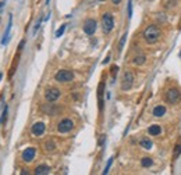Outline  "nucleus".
<instances>
[{"mask_svg":"<svg viewBox=\"0 0 181 175\" xmlns=\"http://www.w3.org/2000/svg\"><path fill=\"white\" fill-rule=\"evenodd\" d=\"M160 36H162V31L159 29V27H156V25H149V27H146V29L144 31V39H145V42L149 44L156 43V42L160 39Z\"/></svg>","mask_w":181,"mask_h":175,"instance_id":"1","label":"nucleus"},{"mask_svg":"<svg viewBox=\"0 0 181 175\" xmlns=\"http://www.w3.org/2000/svg\"><path fill=\"white\" fill-rule=\"evenodd\" d=\"M164 99H166V102L170 103V104H175V103H178L181 100V93L178 89L171 88L164 93Z\"/></svg>","mask_w":181,"mask_h":175,"instance_id":"2","label":"nucleus"},{"mask_svg":"<svg viewBox=\"0 0 181 175\" xmlns=\"http://www.w3.org/2000/svg\"><path fill=\"white\" fill-rule=\"evenodd\" d=\"M113 27H114L113 15H111L110 13H105L102 15V28H103V32H105V33L111 32Z\"/></svg>","mask_w":181,"mask_h":175,"instance_id":"3","label":"nucleus"},{"mask_svg":"<svg viewBox=\"0 0 181 175\" xmlns=\"http://www.w3.org/2000/svg\"><path fill=\"white\" fill-rule=\"evenodd\" d=\"M54 79L57 82H70V81L74 79V72L68 71V69H60L54 75Z\"/></svg>","mask_w":181,"mask_h":175,"instance_id":"4","label":"nucleus"},{"mask_svg":"<svg viewBox=\"0 0 181 175\" xmlns=\"http://www.w3.org/2000/svg\"><path fill=\"white\" fill-rule=\"evenodd\" d=\"M72 128H74V122H72L70 118L61 119V121L58 122V125H57V131H58L60 133H67V132H70Z\"/></svg>","mask_w":181,"mask_h":175,"instance_id":"5","label":"nucleus"},{"mask_svg":"<svg viewBox=\"0 0 181 175\" xmlns=\"http://www.w3.org/2000/svg\"><path fill=\"white\" fill-rule=\"evenodd\" d=\"M132 82H134V74L131 71H125L121 79V89L123 90H128L132 86Z\"/></svg>","mask_w":181,"mask_h":175,"instance_id":"6","label":"nucleus"},{"mask_svg":"<svg viewBox=\"0 0 181 175\" xmlns=\"http://www.w3.org/2000/svg\"><path fill=\"white\" fill-rule=\"evenodd\" d=\"M60 94H61V92L58 90L57 88H49L45 92V99L52 103V102H56V100L60 97Z\"/></svg>","mask_w":181,"mask_h":175,"instance_id":"7","label":"nucleus"},{"mask_svg":"<svg viewBox=\"0 0 181 175\" xmlns=\"http://www.w3.org/2000/svg\"><path fill=\"white\" fill-rule=\"evenodd\" d=\"M96 21H95L93 18H88L85 22H84V32L86 33V35H93L95 32H96Z\"/></svg>","mask_w":181,"mask_h":175,"instance_id":"8","label":"nucleus"},{"mask_svg":"<svg viewBox=\"0 0 181 175\" xmlns=\"http://www.w3.org/2000/svg\"><path fill=\"white\" fill-rule=\"evenodd\" d=\"M35 154H36V149L35 147H28L22 152L21 154V158L25 161V163H31V161L35 158Z\"/></svg>","mask_w":181,"mask_h":175,"instance_id":"9","label":"nucleus"},{"mask_svg":"<svg viewBox=\"0 0 181 175\" xmlns=\"http://www.w3.org/2000/svg\"><path fill=\"white\" fill-rule=\"evenodd\" d=\"M45 129H46V127H45L43 122H35V124L32 125V133L35 136H41L45 133Z\"/></svg>","mask_w":181,"mask_h":175,"instance_id":"10","label":"nucleus"},{"mask_svg":"<svg viewBox=\"0 0 181 175\" xmlns=\"http://www.w3.org/2000/svg\"><path fill=\"white\" fill-rule=\"evenodd\" d=\"M11 24H13V17L10 15V18H8L7 29H6V33H4V36H3V39H2V44H6V43H7L8 36H10V31H11Z\"/></svg>","mask_w":181,"mask_h":175,"instance_id":"11","label":"nucleus"},{"mask_svg":"<svg viewBox=\"0 0 181 175\" xmlns=\"http://www.w3.org/2000/svg\"><path fill=\"white\" fill-rule=\"evenodd\" d=\"M50 172V167L49 165H38L35 168V174L36 175H47Z\"/></svg>","mask_w":181,"mask_h":175,"instance_id":"12","label":"nucleus"},{"mask_svg":"<svg viewBox=\"0 0 181 175\" xmlns=\"http://www.w3.org/2000/svg\"><path fill=\"white\" fill-rule=\"evenodd\" d=\"M162 132V128L160 125H150L149 128H148V133L152 136H156V135H160Z\"/></svg>","mask_w":181,"mask_h":175,"instance_id":"13","label":"nucleus"},{"mask_svg":"<svg viewBox=\"0 0 181 175\" xmlns=\"http://www.w3.org/2000/svg\"><path fill=\"white\" fill-rule=\"evenodd\" d=\"M164 114H166V107L164 106H156L155 108H153V115L155 117H163Z\"/></svg>","mask_w":181,"mask_h":175,"instance_id":"14","label":"nucleus"},{"mask_svg":"<svg viewBox=\"0 0 181 175\" xmlns=\"http://www.w3.org/2000/svg\"><path fill=\"white\" fill-rule=\"evenodd\" d=\"M178 0H162V4H163L164 8H167V10H171V8H174L175 6H177Z\"/></svg>","mask_w":181,"mask_h":175,"instance_id":"15","label":"nucleus"},{"mask_svg":"<svg viewBox=\"0 0 181 175\" xmlns=\"http://www.w3.org/2000/svg\"><path fill=\"white\" fill-rule=\"evenodd\" d=\"M139 144H141L145 150H150V149H152V140H150L149 138H142L141 140H139Z\"/></svg>","mask_w":181,"mask_h":175,"instance_id":"16","label":"nucleus"},{"mask_svg":"<svg viewBox=\"0 0 181 175\" xmlns=\"http://www.w3.org/2000/svg\"><path fill=\"white\" fill-rule=\"evenodd\" d=\"M103 88H105V85H103V82L99 85V89H97V99H99V110L102 111V108H103V99H102V96H103Z\"/></svg>","mask_w":181,"mask_h":175,"instance_id":"17","label":"nucleus"},{"mask_svg":"<svg viewBox=\"0 0 181 175\" xmlns=\"http://www.w3.org/2000/svg\"><path fill=\"white\" fill-rule=\"evenodd\" d=\"M145 60H146V57H145L144 54H139V56H135L132 60V64H135V65H142V64L145 63Z\"/></svg>","mask_w":181,"mask_h":175,"instance_id":"18","label":"nucleus"},{"mask_svg":"<svg viewBox=\"0 0 181 175\" xmlns=\"http://www.w3.org/2000/svg\"><path fill=\"white\" fill-rule=\"evenodd\" d=\"M152 164H153V160L150 157H144L141 160V165L144 167V168H148V167H152Z\"/></svg>","mask_w":181,"mask_h":175,"instance_id":"19","label":"nucleus"},{"mask_svg":"<svg viewBox=\"0 0 181 175\" xmlns=\"http://www.w3.org/2000/svg\"><path fill=\"white\" fill-rule=\"evenodd\" d=\"M181 154V142H178L177 144H175V147H174V152H173V158H178V156Z\"/></svg>","mask_w":181,"mask_h":175,"instance_id":"20","label":"nucleus"},{"mask_svg":"<svg viewBox=\"0 0 181 175\" xmlns=\"http://www.w3.org/2000/svg\"><path fill=\"white\" fill-rule=\"evenodd\" d=\"M45 149H46L47 152H53V150L56 149V146H54V143H53L52 140H47L46 143H45Z\"/></svg>","mask_w":181,"mask_h":175,"instance_id":"21","label":"nucleus"},{"mask_svg":"<svg viewBox=\"0 0 181 175\" xmlns=\"http://www.w3.org/2000/svg\"><path fill=\"white\" fill-rule=\"evenodd\" d=\"M64 31H66V25H61V27L57 29V32H56V38H60V36L64 33Z\"/></svg>","mask_w":181,"mask_h":175,"instance_id":"22","label":"nucleus"},{"mask_svg":"<svg viewBox=\"0 0 181 175\" xmlns=\"http://www.w3.org/2000/svg\"><path fill=\"white\" fill-rule=\"evenodd\" d=\"M6 118H7V107H4L3 115H2V118H0V124H4V122H6Z\"/></svg>","mask_w":181,"mask_h":175,"instance_id":"23","label":"nucleus"},{"mask_svg":"<svg viewBox=\"0 0 181 175\" xmlns=\"http://www.w3.org/2000/svg\"><path fill=\"white\" fill-rule=\"evenodd\" d=\"M111 163H113V157H111V158H109V163H107V165H106V168H105V171H103V174H107V172H109V169H110Z\"/></svg>","mask_w":181,"mask_h":175,"instance_id":"24","label":"nucleus"},{"mask_svg":"<svg viewBox=\"0 0 181 175\" xmlns=\"http://www.w3.org/2000/svg\"><path fill=\"white\" fill-rule=\"evenodd\" d=\"M125 38H127V33H124V35H123L121 40H120V44H119V47H120L119 50H121V49H123V46H124V43H125Z\"/></svg>","mask_w":181,"mask_h":175,"instance_id":"25","label":"nucleus"},{"mask_svg":"<svg viewBox=\"0 0 181 175\" xmlns=\"http://www.w3.org/2000/svg\"><path fill=\"white\" fill-rule=\"evenodd\" d=\"M131 14H132V3H131V0L128 2V17H131Z\"/></svg>","mask_w":181,"mask_h":175,"instance_id":"26","label":"nucleus"},{"mask_svg":"<svg viewBox=\"0 0 181 175\" xmlns=\"http://www.w3.org/2000/svg\"><path fill=\"white\" fill-rule=\"evenodd\" d=\"M117 69H119V68H117V65H113V67H111V75H113V78L116 77V74H117Z\"/></svg>","mask_w":181,"mask_h":175,"instance_id":"27","label":"nucleus"},{"mask_svg":"<svg viewBox=\"0 0 181 175\" xmlns=\"http://www.w3.org/2000/svg\"><path fill=\"white\" fill-rule=\"evenodd\" d=\"M24 44H25V40H21V43H19V46H18V50H21L22 47H24Z\"/></svg>","mask_w":181,"mask_h":175,"instance_id":"28","label":"nucleus"},{"mask_svg":"<svg viewBox=\"0 0 181 175\" xmlns=\"http://www.w3.org/2000/svg\"><path fill=\"white\" fill-rule=\"evenodd\" d=\"M111 3H113V4H120L121 0H111Z\"/></svg>","mask_w":181,"mask_h":175,"instance_id":"29","label":"nucleus"},{"mask_svg":"<svg viewBox=\"0 0 181 175\" xmlns=\"http://www.w3.org/2000/svg\"><path fill=\"white\" fill-rule=\"evenodd\" d=\"M4 4H6V3H4V2H0V10H2V8H3V7H4Z\"/></svg>","mask_w":181,"mask_h":175,"instance_id":"30","label":"nucleus"},{"mask_svg":"<svg viewBox=\"0 0 181 175\" xmlns=\"http://www.w3.org/2000/svg\"><path fill=\"white\" fill-rule=\"evenodd\" d=\"M2 78H3V74H2V72H0V79H2Z\"/></svg>","mask_w":181,"mask_h":175,"instance_id":"31","label":"nucleus"},{"mask_svg":"<svg viewBox=\"0 0 181 175\" xmlns=\"http://www.w3.org/2000/svg\"><path fill=\"white\" fill-rule=\"evenodd\" d=\"M100 2H103V0H100Z\"/></svg>","mask_w":181,"mask_h":175,"instance_id":"32","label":"nucleus"}]
</instances>
